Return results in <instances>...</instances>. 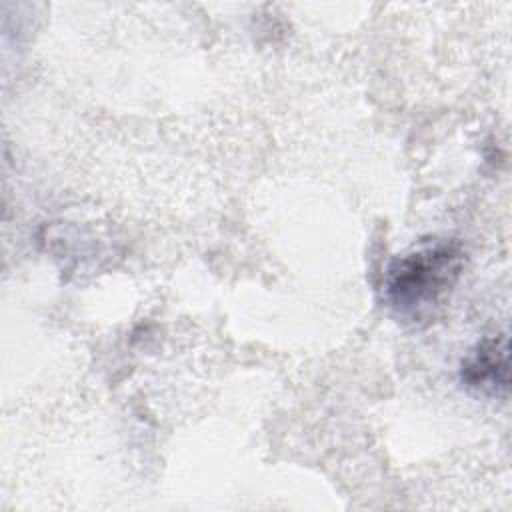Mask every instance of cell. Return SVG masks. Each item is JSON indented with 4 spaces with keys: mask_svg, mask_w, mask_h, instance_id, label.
Here are the masks:
<instances>
[{
    "mask_svg": "<svg viewBox=\"0 0 512 512\" xmlns=\"http://www.w3.org/2000/svg\"><path fill=\"white\" fill-rule=\"evenodd\" d=\"M462 270L456 244L438 242L396 258L386 272V300L402 316L418 320L436 308L452 290Z\"/></svg>",
    "mask_w": 512,
    "mask_h": 512,
    "instance_id": "obj_1",
    "label": "cell"
},
{
    "mask_svg": "<svg viewBox=\"0 0 512 512\" xmlns=\"http://www.w3.org/2000/svg\"><path fill=\"white\" fill-rule=\"evenodd\" d=\"M462 380L466 386L498 396L508 390V340L492 336L482 340L462 362Z\"/></svg>",
    "mask_w": 512,
    "mask_h": 512,
    "instance_id": "obj_2",
    "label": "cell"
}]
</instances>
